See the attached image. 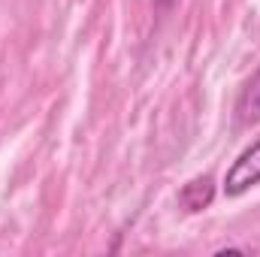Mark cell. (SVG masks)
Returning a JSON list of instances; mask_svg holds the SVG:
<instances>
[{"instance_id": "2", "label": "cell", "mask_w": 260, "mask_h": 257, "mask_svg": "<svg viewBox=\"0 0 260 257\" xmlns=\"http://www.w3.org/2000/svg\"><path fill=\"white\" fill-rule=\"evenodd\" d=\"M212 197H215V182H212V176H200L194 182H188L182 194H179V203L188 209V212H200V209H206L209 203H212Z\"/></svg>"}, {"instance_id": "1", "label": "cell", "mask_w": 260, "mask_h": 257, "mask_svg": "<svg viewBox=\"0 0 260 257\" xmlns=\"http://www.w3.org/2000/svg\"><path fill=\"white\" fill-rule=\"evenodd\" d=\"M257 185H260V139L251 142V145L230 164V170L224 173L221 191L227 194V197H242L245 191H251V188H257Z\"/></svg>"}, {"instance_id": "3", "label": "cell", "mask_w": 260, "mask_h": 257, "mask_svg": "<svg viewBox=\"0 0 260 257\" xmlns=\"http://www.w3.org/2000/svg\"><path fill=\"white\" fill-rule=\"evenodd\" d=\"M236 112H239V124H254V121H260V70L251 76V82L245 85Z\"/></svg>"}, {"instance_id": "4", "label": "cell", "mask_w": 260, "mask_h": 257, "mask_svg": "<svg viewBox=\"0 0 260 257\" xmlns=\"http://www.w3.org/2000/svg\"><path fill=\"white\" fill-rule=\"evenodd\" d=\"M160 3H173V0H160Z\"/></svg>"}]
</instances>
